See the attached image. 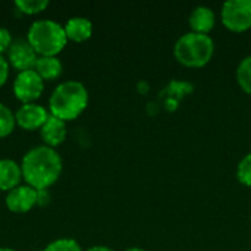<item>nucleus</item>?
<instances>
[{"label": "nucleus", "instance_id": "nucleus-1", "mask_svg": "<svg viewBox=\"0 0 251 251\" xmlns=\"http://www.w3.org/2000/svg\"><path fill=\"white\" fill-rule=\"evenodd\" d=\"M21 169L26 185L43 191L59 179L62 174V159L54 149L38 146L24 156Z\"/></svg>", "mask_w": 251, "mask_h": 251}, {"label": "nucleus", "instance_id": "nucleus-2", "mask_svg": "<svg viewBox=\"0 0 251 251\" xmlns=\"http://www.w3.org/2000/svg\"><path fill=\"white\" fill-rule=\"evenodd\" d=\"M88 104V91L79 81H65L59 84L49 100L50 115L62 121L76 119Z\"/></svg>", "mask_w": 251, "mask_h": 251}, {"label": "nucleus", "instance_id": "nucleus-3", "mask_svg": "<svg viewBox=\"0 0 251 251\" xmlns=\"http://www.w3.org/2000/svg\"><path fill=\"white\" fill-rule=\"evenodd\" d=\"M26 40L38 56H56L66 46L65 28L51 19H38L29 29Z\"/></svg>", "mask_w": 251, "mask_h": 251}, {"label": "nucleus", "instance_id": "nucleus-4", "mask_svg": "<svg viewBox=\"0 0 251 251\" xmlns=\"http://www.w3.org/2000/svg\"><path fill=\"white\" fill-rule=\"evenodd\" d=\"M215 43L207 34L187 32L175 44L174 53L179 63L190 68H201L212 59Z\"/></svg>", "mask_w": 251, "mask_h": 251}, {"label": "nucleus", "instance_id": "nucleus-5", "mask_svg": "<svg viewBox=\"0 0 251 251\" xmlns=\"http://www.w3.org/2000/svg\"><path fill=\"white\" fill-rule=\"evenodd\" d=\"M224 25L235 32L251 28V0H229L222 6Z\"/></svg>", "mask_w": 251, "mask_h": 251}, {"label": "nucleus", "instance_id": "nucleus-6", "mask_svg": "<svg viewBox=\"0 0 251 251\" xmlns=\"http://www.w3.org/2000/svg\"><path fill=\"white\" fill-rule=\"evenodd\" d=\"M44 90V79L34 71H24L19 72L13 82V93L18 100H21L24 104L34 103Z\"/></svg>", "mask_w": 251, "mask_h": 251}, {"label": "nucleus", "instance_id": "nucleus-7", "mask_svg": "<svg viewBox=\"0 0 251 251\" xmlns=\"http://www.w3.org/2000/svg\"><path fill=\"white\" fill-rule=\"evenodd\" d=\"M37 59L38 54L35 53V50L32 49V46L26 38L13 40L10 49L7 50V62L19 72L34 69Z\"/></svg>", "mask_w": 251, "mask_h": 251}, {"label": "nucleus", "instance_id": "nucleus-8", "mask_svg": "<svg viewBox=\"0 0 251 251\" xmlns=\"http://www.w3.org/2000/svg\"><path fill=\"white\" fill-rule=\"evenodd\" d=\"M38 203V191L29 185H18L6 196V206L13 213L29 212Z\"/></svg>", "mask_w": 251, "mask_h": 251}, {"label": "nucleus", "instance_id": "nucleus-9", "mask_svg": "<svg viewBox=\"0 0 251 251\" xmlns=\"http://www.w3.org/2000/svg\"><path fill=\"white\" fill-rule=\"evenodd\" d=\"M49 118V112L35 103H26L22 104L18 112L15 113L16 124L26 129V131H34V129H41V126L46 124Z\"/></svg>", "mask_w": 251, "mask_h": 251}, {"label": "nucleus", "instance_id": "nucleus-10", "mask_svg": "<svg viewBox=\"0 0 251 251\" xmlns=\"http://www.w3.org/2000/svg\"><path fill=\"white\" fill-rule=\"evenodd\" d=\"M41 132V138L43 141L46 143L47 147H56V146H60L65 138H66V122L53 116V115H49L46 124L41 126L40 129Z\"/></svg>", "mask_w": 251, "mask_h": 251}, {"label": "nucleus", "instance_id": "nucleus-11", "mask_svg": "<svg viewBox=\"0 0 251 251\" xmlns=\"http://www.w3.org/2000/svg\"><path fill=\"white\" fill-rule=\"evenodd\" d=\"M22 179L21 166L10 159H0V190L10 191L19 185Z\"/></svg>", "mask_w": 251, "mask_h": 251}, {"label": "nucleus", "instance_id": "nucleus-12", "mask_svg": "<svg viewBox=\"0 0 251 251\" xmlns=\"http://www.w3.org/2000/svg\"><path fill=\"white\" fill-rule=\"evenodd\" d=\"M63 28H65L68 40H72L76 43L88 40L93 34L91 21L87 18H82V16H74V18L68 19Z\"/></svg>", "mask_w": 251, "mask_h": 251}, {"label": "nucleus", "instance_id": "nucleus-13", "mask_svg": "<svg viewBox=\"0 0 251 251\" xmlns=\"http://www.w3.org/2000/svg\"><path fill=\"white\" fill-rule=\"evenodd\" d=\"M215 22H216L215 12L207 6H199L190 15V26L193 32L207 34L209 31L213 29Z\"/></svg>", "mask_w": 251, "mask_h": 251}, {"label": "nucleus", "instance_id": "nucleus-14", "mask_svg": "<svg viewBox=\"0 0 251 251\" xmlns=\"http://www.w3.org/2000/svg\"><path fill=\"white\" fill-rule=\"evenodd\" d=\"M34 71L43 79H56L62 74V62L56 56H38Z\"/></svg>", "mask_w": 251, "mask_h": 251}, {"label": "nucleus", "instance_id": "nucleus-15", "mask_svg": "<svg viewBox=\"0 0 251 251\" xmlns=\"http://www.w3.org/2000/svg\"><path fill=\"white\" fill-rule=\"evenodd\" d=\"M237 81L240 87L251 96V56H247L240 63L237 69Z\"/></svg>", "mask_w": 251, "mask_h": 251}, {"label": "nucleus", "instance_id": "nucleus-16", "mask_svg": "<svg viewBox=\"0 0 251 251\" xmlns=\"http://www.w3.org/2000/svg\"><path fill=\"white\" fill-rule=\"evenodd\" d=\"M15 124H16V119H15L13 112L3 103H0V138H4L9 134H12Z\"/></svg>", "mask_w": 251, "mask_h": 251}, {"label": "nucleus", "instance_id": "nucleus-17", "mask_svg": "<svg viewBox=\"0 0 251 251\" xmlns=\"http://www.w3.org/2000/svg\"><path fill=\"white\" fill-rule=\"evenodd\" d=\"M16 7L26 13V15H34V13H40L41 10H44L49 6L47 0H18Z\"/></svg>", "mask_w": 251, "mask_h": 251}, {"label": "nucleus", "instance_id": "nucleus-18", "mask_svg": "<svg viewBox=\"0 0 251 251\" xmlns=\"http://www.w3.org/2000/svg\"><path fill=\"white\" fill-rule=\"evenodd\" d=\"M44 251H82L79 244L72 238H60L50 243Z\"/></svg>", "mask_w": 251, "mask_h": 251}, {"label": "nucleus", "instance_id": "nucleus-19", "mask_svg": "<svg viewBox=\"0 0 251 251\" xmlns=\"http://www.w3.org/2000/svg\"><path fill=\"white\" fill-rule=\"evenodd\" d=\"M237 178L241 184L251 187V153L240 162L237 168Z\"/></svg>", "mask_w": 251, "mask_h": 251}, {"label": "nucleus", "instance_id": "nucleus-20", "mask_svg": "<svg viewBox=\"0 0 251 251\" xmlns=\"http://www.w3.org/2000/svg\"><path fill=\"white\" fill-rule=\"evenodd\" d=\"M12 43H13V40H12V35H10L9 29L0 28V54L7 51L10 49Z\"/></svg>", "mask_w": 251, "mask_h": 251}, {"label": "nucleus", "instance_id": "nucleus-21", "mask_svg": "<svg viewBox=\"0 0 251 251\" xmlns=\"http://www.w3.org/2000/svg\"><path fill=\"white\" fill-rule=\"evenodd\" d=\"M7 76H9V62L7 59L3 57V54H0V87L4 85Z\"/></svg>", "mask_w": 251, "mask_h": 251}, {"label": "nucleus", "instance_id": "nucleus-22", "mask_svg": "<svg viewBox=\"0 0 251 251\" xmlns=\"http://www.w3.org/2000/svg\"><path fill=\"white\" fill-rule=\"evenodd\" d=\"M47 199H49V194H47V191H46V190L38 191V203L44 204V203H47Z\"/></svg>", "mask_w": 251, "mask_h": 251}, {"label": "nucleus", "instance_id": "nucleus-23", "mask_svg": "<svg viewBox=\"0 0 251 251\" xmlns=\"http://www.w3.org/2000/svg\"><path fill=\"white\" fill-rule=\"evenodd\" d=\"M87 251H113V250H112V249H109V247H104V246H96V247L88 249Z\"/></svg>", "mask_w": 251, "mask_h": 251}, {"label": "nucleus", "instance_id": "nucleus-24", "mask_svg": "<svg viewBox=\"0 0 251 251\" xmlns=\"http://www.w3.org/2000/svg\"><path fill=\"white\" fill-rule=\"evenodd\" d=\"M125 251H144L143 249H138V247H132V249H128V250Z\"/></svg>", "mask_w": 251, "mask_h": 251}, {"label": "nucleus", "instance_id": "nucleus-25", "mask_svg": "<svg viewBox=\"0 0 251 251\" xmlns=\"http://www.w3.org/2000/svg\"><path fill=\"white\" fill-rule=\"evenodd\" d=\"M0 251H15V250H10V249H0Z\"/></svg>", "mask_w": 251, "mask_h": 251}]
</instances>
